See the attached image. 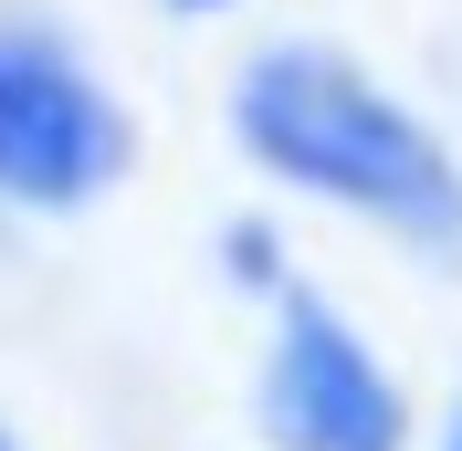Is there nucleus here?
I'll list each match as a JSON object with an SVG mask.
<instances>
[{
    "instance_id": "f257e3e1",
    "label": "nucleus",
    "mask_w": 462,
    "mask_h": 451,
    "mask_svg": "<svg viewBox=\"0 0 462 451\" xmlns=\"http://www.w3.org/2000/svg\"><path fill=\"white\" fill-rule=\"evenodd\" d=\"M231 147L273 189L326 199L346 221H378L410 253L462 242V158L441 147L431 115L400 106L337 42H263L231 74Z\"/></svg>"
},
{
    "instance_id": "f03ea898",
    "label": "nucleus",
    "mask_w": 462,
    "mask_h": 451,
    "mask_svg": "<svg viewBox=\"0 0 462 451\" xmlns=\"http://www.w3.org/2000/svg\"><path fill=\"white\" fill-rule=\"evenodd\" d=\"M137 126L95 85V63L42 22H0V210L74 221L126 179Z\"/></svg>"
},
{
    "instance_id": "7ed1b4c3",
    "label": "nucleus",
    "mask_w": 462,
    "mask_h": 451,
    "mask_svg": "<svg viewBox=\"0 0 462 451\" xmlns=\"http://www.w3.org/2000/svg\"><path fill=\"white\" fill-rule=\"evenodd\" d=\"M253 399L273 451H410V389L316 283L273 294V346Z\"/></svg>"
},
{
    "instance_id": "20e7f679",
    "label": "nucleus",
    "mask_w": 462,
    "mask_h": 451,
    "mask_svg": "<svg viewBox=\"0 0 462 451\" xmlns=\"http://www.w3.org/2000/svg\"><path fill=\"white\" fill-rule=\"evenodd\" d=\"M221 262H231V283H253V294H284V283H294L263 221H231V231H221Z\"/></svg>"
},
{
    "instance_id": "39448f33",
    "label": "nucleus",
    "mask_w": 462,
    "mask_h": 451,
    "mask_svg": "<svg viewBox=\"0 0 462 451\" xmlns=\"http://www.w3.org/2000/svg\"><path fill=\"white\" fill-rule=\"evenodd\" d=\"M431 451H462V389H452V410H441V430H431Z\"/></svg>"
},
{
    "instance_id": "423d86ee",
    "label": "nucleus",
    "mask_w": 462,
    "mask_h": 451,
    "mask_svg": "<svg viewBox=\"0 0 462 451\" xmlns=\"http://www.w3.org/2000/svg\"><path fill=\"white\" fill-rule=\"evenodd\" d=\"M169 11H231V0H169Z\"/></svg>"
},
{
    "instance_id": "0eeeda50",
    "label": "nucleus",
    "mask_w": 462,
    "mask_h": 451,
    "mask_svg": "<svg viewBox=\"0 0 462 451\" xmlns=\"http://www.w3.org/2000/svg\"><path fill=\"white\" fill-rule=\"evenodd\" d=\"M0 451H22V441H11V420H0Z\"/></svg>"
}]
</instances>
